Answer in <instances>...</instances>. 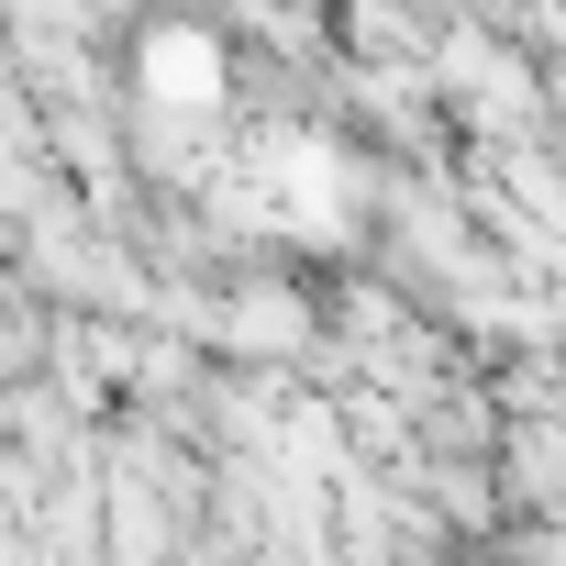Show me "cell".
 Wrapping results in <instances>:
<instances>
[{"label":"cell","mask_w":566,"mask_h":566,"mask_svg":"<svg viewBox=\"0 0 566 566\" xmlns=\"http://www.w3.org/2000/svg\"><path fill=\"white\" fill-rule=\"evenodd\" d=\"M323 356V301L277 266H233L211 290V367H312Z\"/></svg>","instance_id":"1"},{"label":"cell","mask_w":566,"mask_h":566,"mask_svg":"<svg viewBox=\"0 0 566 566\" xmlns=\"http://www.w3.org/2000/svg\"><path fill=\"white\" fill-rule=\"evenodd\" d=\"M134 112H167V123H233V45L222 23H145L134 45Z\"/></svg>","instance_id":"2"}]
</instances>
